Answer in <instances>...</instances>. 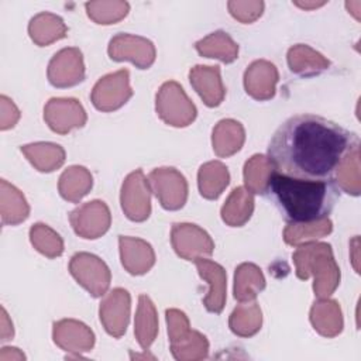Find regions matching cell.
<instances>
[{
    "instance_id": "33",
    "label": "cell",
    "mask_w": 361,
    "mask_h": 361,
    "mask_svg": "<svg viewBox=\"0 0 361 361\" xmlns=\"http://www.w3.org/2000/svg\"><path fill=\"white\" fill-rule=\"evenodd\" d=\"M30 238L32 245L44 255L49 258L59 257L63 252V241L52 228L45 224L37 223L30 230Z\"/></svg>"
},
{
    "instance_id": "8",
    "label": "cell",
    "mask_w": 361,
    "mask_h": 361,
    "mask_svg": "<svg viewBox=\"0 0 361 361\" xmlns=\"http://www.w3.org/2000/svg\"><path fill=\"white\" fill-rule=\"evenodd\" d=\"M171 240L176 254L188 261H196L213 254L214 244L210 235L196 224H173Z\"/></svg>"
},
{
    "instance_id": "22",
    "label": "cell",
    "mask_w": 361,
    "mask_h": 361,
    "mask_svg": "<svg viewBox=\"0 0 361 361\" xmlns=\"http://www.w3.org/2000/svg\"><path fill=\"white\" fill-rule=\"evenodd\" d=\"M288 63L292 72L298 75H317L329 68L330 62L307 45H295L288 52Z\"/></svg>"
},
{
    "instance_id": "17",
    "label": "cell",
    "mask_w": 361,
    "mask_h": 361,
    "mask_svg": "<svg viewBox=\"0 0 361 361\" xmlns=\"http://www.w3.org/2000/svg\"><path fill=\"white\" fill-rule=\"evenodd\" d=\"M190 83L204 104L209 107L219 106L226 94L219 66H202L197 65L189 72Z\"/></svg>"
},
{
    "instance_id": "35",
    "label": "cell",
    "mask_w": 361,
    "mask_h": 361,
    "mask_svg": "<svg viewBox=\"0 0 361 361\" xmlns=\"http://www.w3.org/2000/svg\"><path fill=\"white\" fill-rule=\"evenodd\" d=\"M227 7L231 16L241 23H252L264 11V1H228Z\"/></svg>"
},
{
    "instance_id": "3",
    "label": "cell",
    "mask_w": 361,
    "mask_h": 361,
    "mask_svg": "<svg viewBox=\"0 0 361 361\" xmlns=\"http://www.w3.org/2000/svg\"><path fill=\"white\" fill-rule=\"evenodd\" d=\"M293 261L299 279H307L312 271L316 274L313 283L314 295L327 298L334 292L340 281V269L334 262L333 251L329 244L320 243L299 247L293 254Z\"/></svg>"
},
{
    "instance_id": "14",
    "label": "cell",
    "mask_w": 361,
    "mask_h": 361,
    "mask_svg": "<svg viewBox=\"0 0 361 361\" xmlns=\"http://www.w3.org/2000/svg\"><path fill=\"white\" fill-rule=\"evenodd\" d=\"M130 295L126 289L116 288L100 303V320L110 336L121 337L128 324Z\"/></svg>"
},
{
    "instance_id": "31",
    "label": "cell",
    "mask_w": 361,
    "mask_h": 361,
    "mask_svg": "<svg viewBox=\"0 0 361 361\" xmlns=\"http://www.w3.org/2000/svg\"><path fill=\"white\" fill-rule=\"evenodd\" d=\"M333 230V223L329 219H323L309 224H289L285 228L283 240L286 244L296 245L303 241L320 238Z\"/></svg>"
},
{
    "instance_id": "36",
    "label": "cell",
    "mask_w": 361,
    "mask_h": 361,
    "mask_svg": "<svg viewBox=\"0 0 361 361\" xmlns=\"http://www.w3.org/2000/svg\"><path fill=\"white\" fill-rule=\"evenodd\" d=\"M295 4L298 6V7H302V8H305V10H309V8H316V7H319V6H323L324 4V1H322V3H300V1H295Z\"/></svg>"
},
{
    "instance_id": "21",
    "label": "cell",
    "mask_w": 361,
    "mask_h": 361,
    "mask_svg": "<svg viewBox=\"0 0 361 361\" xmlns=\"http://www.w3.org/2000/svg\"><path fill=\"white\" fill-rule=\"evenodd\" d=\"M196 51L206 58H217L226 63L235 61L238 45L224 31H216L195 44Z\"/></svg>"
},
{
    "instance_id": "25",
    "label": "cell",
    "mask_w": 361,
    "mask_h": 361,
    "mask_svg": "<svg viewBox=\"0 0 361 361\" xmlns=\"http://www.w3.org/2000/svg\"><path fill=\"white\" fill-rule=\"evenodd\" d=\"M265 288V279L261 269L254 264H241L234 275V298L240 302H248Z\"/></svg>"
},
{
    "instance_id": "28",
    "label": "cell",
    "mask_w": 361,
    "mask_h": 361,
    "mask_svg": "<svg viewBox=\"0 0 361 361\" xmlns=\"http://www.w3.org/2000/svg\"><path fill=\"white\" fill-rule=\"evenodd\" d=\"M157 330H158V324H157V312H155L154 303L147 295H140L134 331L140 345L144 350H148L152 341L155 340Z\"/></svg>"
},
{
    "instance_id": "19",
    "label": "cell",
    "mask_w": 361,
    "mask_h": 361,
    "mask_svg": "<svg viewBox=\"0 0 361 361\" xmlns=\"http://www.w3.org/2000/svg\"><path fill=\"white\" fill-rule=\"evenodd\" d=\"M244 138V128L238 121L221 120L213 128V149L219 157H230L241 149Z\"/></svg>"
},
{
    "instance_id": "7",
    "label": "cell",
    "mask_w": 361,
    "mask_h": 361,
    "mask_svg": "<svg viewBox=\"0 0 361 361\" xmlns=\"http://www.w3.org/2000/svg\"><path fill=\"white\" fill-rule=\"evenodd\" d=\"M133 96L128 85V71L121 69L102 78L92 90V103L97 110L113 111L120 109Z\"/></svg>"
},
{
    "instance_id": "15",
    "label": "cell",
    "mask_w": 361,
    "mask_h": 361,
    "mask_svg": "<svg viewBox=\"0 0 361 361\" xmlns=\"http://www.w3.org/2000/svg\"><path fill=\"white\" fill-rule=\"evenodd\" d=\"M278 71L268 61L252 62L244 73L245 92L257 100H268L275 94Z\"/></svg>"
},
{
    "instance_id": "13",
    "label": "cell",
    "mask_w": 361,
    "mask_h": 361,
    "mask_svg": "<svg viewBox=\"0 0 361 361\" xmlns=\"http://www.w3.org/2000/svg\"><path fill=\"white\" fill-rule=\"evenodd\" d=\"M85 78L82 52L78 48H65L56 52L48 65V80L56 87L78 85Z\"/></svg>"
},
{
    "instance_id": "29",
    "label": "cell",
    "mask_w": 361,
    "mask_h": 361,
    "mask_svg": "<svg viewBox=\"0 0 361 361\" xmlns=\"http://www.w3.org/2000/svg\"><path fill=\"white\" fill-rule=\"evenodd\" d=\"M92 188V176L83 166H71L59 178V193L69 202H79Z\"/></svg>"
},
{
    "instance_id": "34",
    "label": "cell",
    "mask_w": 361,
    "mask_h": 361,
    "mask_svg": "<svg viewBox=\"0 0 361 361\" xmlns=\"http://www.w3.org/2000/svg\"><path fill=\"white\" fill-rule=\"evenodd\" d=\"M261 310L251 314V317H243V314L234 309L230 316V329L238 336H252L261 329Z\"/></svg>"
},
{
    "instance_id": "32",
    "label": "cell",
    "mask_w": 361,
    "mask_h": 361,
    "mask_svg": "<svg viewBox=\"0 0 361 361\" xmlns=\"http://www.w3.org/2000/svg\"><path fill=\"white\" fill-rule=\"evenodd\" d=\"M87 16L97 24H114L130 10L127 1H89L85 4Z\"/></svg>"
},
{
    "instance_id": "26",
    "label": "cell",
    "mask_w": 361,
    "mask_h": 361,
    "mask_svg": "<svg viewBox=\"0 0 361 361\" xmlns=\"http://www.w3.org/2000/svg\"><path fill=\"white\" fill-rule=\"evenodd\" d=\"M254 197L244 188H235L221 207V219L231 227L243 226L252 214Z\"/></svg>"
},
{
    "instance_id": "9",
    "label": "cell",
    "mask_w": 361,
    "mask_h": 361,
    "mask_svg": "<svg viewBox=\"0 0 361 361\" xmlns=\"http://www.w3.org/2000/svg\"><path fill=\"white\" fill-rule=\"evenodd\" d=\"M121 207L133 221H144L151 213L149 183L141 169L131 172L121 188Z\"/></svg>"
},
{
    "instance_id": "2",
    "label": "cell",
    "mask_w": 361,
    "mask_h": 361,
    "mask_svg": "<svg viewBox=\"0 0 361 361\" xmlns=\"http://www.w3.org/2000/svg\"><path fill=\"white\" fill-rule=\"evenodd\" d=\"M265 193L289 224H309L327 219L340 199L333 179H299L275 169L268 178Z\"/></svg>"
},
{
    "instance_id": "4",
    "label": "cell",
    "mask_w": 361,
    "mask_h": 361,
    "mask_svg": "<svg viewBox=\"0 0 361 361\" xmlns=\"http://www.w3.org/2000/svg\"><path fill=\"white\" fill-rule=\"evenodd\" d=\"M157 114L169 126L186 127L196 117V107L189 100L182 86L165 82L157 93Z\"/></svg>"
},
{
    "instance_id": "27",
    "label": "cell",
    "mask_w": 361,
    "mask_h": 361,
    "mask_svg": "<svg viewBox=\"0 0 361 361\" xmlns=\"http://www.w3.org/2000/svg\"><path fill=\"white\" fill-rule=\"evenodd\" d=\"M310 320L314 329L323 336H336L343 329V317L337 302H317L310 310Z\"/></svg>"
},
{
    "instance_id": "20",
    "label": "cell",
    "mask_w": 361,
    "mask_h": 361,
    "mask_svg": "<svg viewBox=\"0 0 361 361\" xmlns=\"http://www.w3.org/2000/svg\"><path fill=\"white\" fill-rule=\"evenodd\" d=\"M66 25L63 20L52 13H39L31 18L28 24V34L31 39L39 45L45 47L56 39L66 35Z\"/></svg>"
},
{
    "instance_id": "18",
    "label": "cell",
    "mask_w": 361,
    "mask_h": 361,
    "mask_svg": "<svg viewBox=\"0 0 361 361\" xmlns=\"http://www.w3.org/2000/svg\"><path fill=\"white\" fill-rule=\"evenodd\" d=\"M120 252L123 267L133 275H142L155 262V255L151 245L140 238L120 235Z\"/></svg>"
},
{
    "instance_id": "6",
    "label": "cell",
    "mask_w": 361,
    "mask_h": 361,
    "mask_svg": "<svg viewBox=\"0 0 361 361\" xmlns=\"http://www.w3.org/2000/svg\"><path fill=\"white\" fill-rule=\"evenodd\" d=\"M149 186L166 210L180 209L188 197V183L175 168H157L149 173Z\"/></svg>"
},
{
    "instance_id": "24",
    "label": "cell",
    "mask_w": 361,
    "mask_h": 361,
    "mask_svg": "<svg viewBox=\"0 0 361 361\" xmlns=\"http://www.w3.org/2000/svg\"><path fill=\"white\" fill-rule=\"evenodd\" d=\"M230 175L227 166L219 161L207 162L200 166L197 173V185L200 195L206 199H217L223 189L228 185Z\"/></svg>"
},
{
    "instance_id": "5",
    "label": "cell",
    "mask_w": 361,
    "mask_h": 361,
    "mask_svg": "<svg viewBox=\"0 0 361 361\" xmlns=\"http://www.w3.org/2000/svg\"><path fill=\"white\" fill-rule=\"evenodd\" d=\"M69 271L78 283L87 289L94 298L104 295L110 285V271L107 265L93 254H75L69 262Z\"/></svg>"
},
{
    "instance_id": "16",
    "label": "cell",
    "mask_w": 361,
    "mask_h": 361,
    "mask_svg": "<svg viewBox=\"0 0 361 361\" xmlns=\"http://www.w3.org/2000/svg\"><path fill=\"white\" fill-rule=\"evenodd\" d=\"M199 275L209 282V292L203 299L204 307L212 313H221L226 303V271L210 259H196Z\"/></svg>"
},
{
    "instance_id": "11",
    "label": "cell",
    "mask_w": 361,
    "mask_h": 361,
    "mask_svg": "<svg viewBox=\"0 0 361 361\" xmlns=\"http://www.w3.org/2000/svg\"><path fill=\"white\" fill-rule=\"evenodd\" d=\"M71 224L83 238H97L110 227V212L102 200H93L71 212Z\"/></svg>"
},
{
    "instance_id": "12",
    "label": "cell",
    "mask_w": 361,
    "mask_h": 361,
    "mask_svg": "<svg viewBox=\"0 0 361 361\" xmlns=\"http://www.w3.org/2000/svg\"><path fill=\"white\" fill-rule=\"evenodd\" d=\"M44 120L58 134H66L72 128L83 127L86 113L76 99L54 97L44 109Z\"/></svg>"
},
{
    "instance_id": "23",
    "label": "cell",
    "mask_w": 361,
    "mask_h": 361,
    "mask_svg": "<svg viewBox=\"0 0 361 361\" xmlns=\"http://www.w3.org/2000/svg\"><path fill=\"white\" fill-rule=\"evenodd\" d=\"M28 161L41 172H51L59 168L65 161V151L58 144L35 142L21 147Z\"/></svg>"
},
{
    "instance_id": "10",
    "label": "cell",
    "mask_w": 361,
    "mask_h": 361,
    "mask_svg": "<svg viewBox=\"0 0 361 361\" xmlns=\"http://www.w3.org/2000/svg\"><path fill=\"white\" fill-rule=\"evenodd\" d=\"M109 55L113 61H131L140 69H147L155 61V48L147 38L118 34L109 44Z\"/></svg>"
},
{
    "instance_id": "30",
    "label": "cell",
    "mask_w": 361,
    "mask_h": 361,
    "mask_svg": "<svg viewBox=\"0 0 361 361\" xmlns=\"http://www.w3.org/2000/svg\"><path fill=\"white\" fill-rule=\"evenodd\" d=\"M274 165L264 155H254L244 165V182L250 192L252 193H265L267 182L274 171Z\"/></svg>"
},
{
    "instance_id": "1",
    "label": "cell",
    "mask_w": 361,
    "mask_h": 361,
    "mask_svg": "<svg viewBox=\"0 0 361 361\" xmlns=\"http://www.w3.org/2000/svg\"><path fill=\"white\" fill-rule=\"evenodd\" d=\"M358 144L355 133L314 114L285 120L268 145L275 171L310 180L333 179L344 157Z\"/></svg>"
}]
</instances>
